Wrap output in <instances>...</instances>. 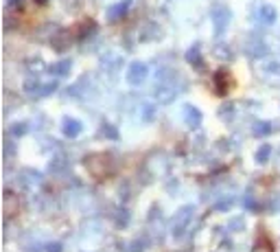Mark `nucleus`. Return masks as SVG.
Listing matches in <instances>:
<instances>
[{"mask_svg":"<svg viewBox=\"0 0 280 252\" xmlns=\"http://www.w3.org/2000/svg\"><path fill=\"white\" fill-rule=\"evenodd\" d=\"M83 165H85V169H88V173L92 175V178H97V180L110 178V175L114 173V167H116V163H114V158H112V154H103V151L85 156Z\"/></svg>","mask_w":280,"mask_h":252,"instance_id":"obj_1","label":"nucleus"},{"mask_svg":"<svg viewBox=\"0 0 280 252\" xmlns=\"http://www.w3.org/2000/svg\"><path fill=\"white\" fill-rule=\"evenodd\" d=\"M180 94V88L175 85L173 79H169V73H160V82L156 84V90H153V97H156L158 103L166 105V103H173Z\"/></svg>","mask_w":280,"mask_h":252,"instance_id":"obj_2","label":"nucleus"},{"mask_svg":"<svg viewBox=\"0 0 280 252\" xmlns=\"http://www.w3.org/2000/svg\"><path fill=\"white\" fill-rule=\"evenodd\" d=\"M193 215H195V206H182V209L173 215V219H171V232H173L175 237H182L184 232L191 228Z\"/></svg>","mask_w":280,"mask_h":252,"instance_id":"obj_3","label":"nucleus"},{"mask_svg":"<svg viewBox=\"0 0 280 252\" xmlns=\"http://www.w3.org/2000/svg\"><path fill=\"white\" fill-rule=\"evenodd\" d=\"M210 20H212L215 35L219 38V35H223V31L228 29L230 20H232V11H230L228 7H223V4H217V7L212 9V13H210Z\"/></svg>","mask_w":280,"mask_h":252,"instance_id":"obj_4","label":"nucleus"},{"mask_svg":"<svg viewBox=\"0 0 280 252\" xmlns=\"http://www.w3.org/2000/svg\"><path fill=\"white\" fill-rule=\"evenodd\" d=\"M149 77V66L144 64V62H132L127 68V75H125V79H127L129 85H134V88H138V85H142L147 82Z\"/></svg>","mask_w":280,"mask_h":252,"instance_id":"obj_5","label":"nucleus"},{"mask_svg":"<svg viewBox=\"0 0 280 252\" xmlns=\"http://www.w3.org/2000/svg\"><path fill=\"white\" fill-rule=\"evenodd\" d=\"M201 121H204V116H201L200 107H195V105H184V123H186V127L197 129V127L201 125Z\"/></svg>","mask_w":280,"mask_h":252,"instance_id":"obj_6","label":"nucleus"},{"mask_svg":"<svg viewBox=\"0 0 280 252\" xmlns=\"http://www.w3.org/2000/svg\"><path fill=\"white\" fill-rule=\"evenodd\" d=\"M276 18H278V11L272 4H260L259 11H256V20H259L260 24H274Z\"/></svg>","mask_w":280,"mask_h":252,"instance_id":"obj_7","label":"nucleus"},{"mask_svg":"<svg viewBox=\"0 0 280 252\" xmlns=\"http://www.w3.org/2000/svg\"><path fill=\"white\" fill-rule=\"evenodd\" d=\"M4 217H13V215L20 210V200H18V195L13 191H4Z\"/></svg>","mask_w":280,"mask_h":252,"instance_id":"obj_8","label":"nucleus"},{"mask_svg":"<svg viewBox=\"0 0 280 252\" xmlns=\"http://www.w3.org/2000/svg\"><path fill=\"white\" fill-rule=\"evenodd\" d=\"M20 182L24 189H35V187H40V182H42V173H40V171H33V169H24L20 173Z\"/></svg>","mask_w":280,"mask_h":252,"instance_id":"obj_9","label":"nucleus"},{"mask_svg":"<svg viewBox=\"0 0 280 252\" xmlns=\"http://www.w3.org/2000/svg\"><path fill=\"white\" fill-rule=\"evenodd\" d=\"M81 129H83V125H81V121L77 119H64V125H61V132H64L66 138H77L81 134Z\"/></svg>","mask_w":280,"mask_h":252,"instance_id":"obj_10","label":"nucleus"},{"mask_svg":"<svg viewBox=\"0 0 280 252\" xmlns=\"http://www.w3.org/2000/svg\"><path fill=\"white\" fill-rule=\"evenodd\" d=\"M129 4H132V0H123V2H119V4H114V7L107 9V18H110V22L120 20V18H123L125 13H127Z\"/></svg>","mask_w":280,"mask_h":252,"instance_id":"obj_11","label":"nucleus"},{"mask_svg":"<svg viewBox=\"0 0 280 252\" xmlns=\"http://www.w3.org/2000/svg\"><path fill=\"white\" fill-rule=\"evenodd\" d=\"M70 70H72V62L61 60V62H57V64H53L51 68H48V73H51L53 77H68Z\"/></svg>","mask_w":280,"mask_h":252,"instance_id":"obj_12","label":"nucleus"},{"mask_svg":"<svg viewBox=\"0 0 280 252\" xmlns=\"http://www.w3.org/2000/svg\"><path fill=\"white\" fill-rule=\"evenodd\" d=\"M147 165H156V169H153V173H160V175H164L166 171H169V160L164 158L162 154H156V156H151V158L147 160Z\"/></svg>","mask_w":280,"mask_h":252,"instance_id":"obj_13","label":"nucleus"},{"mask_svg":"<svg viewBox=\"0 0 280 252\" xmlns=\"http://www.w3.org/2000/svg\"><path fill=\"white\" fill-rule=\"evenodd\" d=\"M245 48H247V53H250L252 57H260V55H265V53H267V46H265L263 40H250Z\"/></svg>","mask_w":280,"mask_h":252,"instance_id":"obj_14","label":"nucleus"},{"mask_svg":"<svg viewBox=\"0 0 280 252\" xmlns=\"http://www.w3.org/2000/svg\"><path fill=\"white\" fill-rule=\"evenodd\" d=\"M42 88H44V84L40 79H26L24 82V92L29 97H42Z\"/></svg>","mask_w":280,"mask_h":252,"instance_id":"obj_15","label":"nucleus"},{"mask_svg":"<svg viewBox=\"0 0 280 252\" xmlns=\"http://www.w3.org/2000/svg\"><path fill=\"white\" fill-rule=\"evenodd\" d=\"M269 132H272V123H267V121H256L254 127H252V134H254L256 138L267 136Z\"/></svg>","mask_w":280,"mask_h":252,"instance_id":"obj_16","label":"nucleus"},{"mask_svg":"<svg viewBox=\"0 0 280 252\" xmlns=\"http://www.w3.org/2000/svg\"><path fill=\"white\" fill-rule=\"evenodd\" d=\"M269 156H272V145H267V143H265V145H260L259 149H256V163L259 165H265L269 160Z\"/></svg>","mask_w":280,"mask_h":252,"instance_id":"obj_17","label":"nucleus"},{"mask_svg":"<svg viewBox=\"0 0 280 252\" xmlns=\"http://www.w3.org/2000/svg\"><path fill=\"white\" fill-rule=\"evenodd\" d=\"M186 62L188 64H193V66H201V51H200V46H191L186 51Z\"/></svg>","mask_w":280,"mask_h":252,"instance_id":"obj_18","label":"nucleus"},{"mask_svg":"<svg viewBox=\"0 0 280 252\" xmlns=\"http://www.w3.org/2000/svg\"><path fill=\"white\" fill-rule=\"evenodd\" d=\"M230 84V79H228V73L225 70H219V73L215 75V85H217V92L219 94H223L225 92V85Z\"/></svg>","mask_w":280,"mask_h":252,"instance_id":"obj_19","label":"nucleus"},{"mask_svg":"<svg viewBox=\"0 0 280 252\" xmlns=\"http://www.w3.org/2000/svg\"><path fill=\"white\" fill-rule=\"evenodd\" d=\"M215 55L219 57V60H232V48H230L228 44H217Z\"/></svg>","mask_w":280,"mask_h":252,"instance_id":"obj_20","label":"nucleus"},{"mask_svg":"<svg viewBox=\"0 0 280 252\" xmlns=\"http://www.w3.org/2000/svg\"><path fill=\"white\" fill-rule=\"evenodd\" d=\"M114 224H116V228H125V226H127V224H129V213H127V209H120L119 213H116Z\"/></svg>","mask_w":280,"mask_h":252,"instance_id":"obj_21","label":"nucleus"},{"mask_svg":"<svg viewBox=\"0 0 280 252\" xmlns=\"http://www.w3.org/2000/svg\"><path fill=\"white\" fill-rule=\"evenodd\" d=\"M243 226H245V219H243V217H232L228 222V231H232V232L243 231Z\"/></svg>","mask_w":280,"mask_h":252,"instance_id":"obj_22","label":"nucleus"},{"mask_svg":"<svg viewBox=\"0 0 280 252\" xmlns=\"http://www.w3.org/2000/svg\"><path fill=\"white\" fill-rule=\"evenodd\" d=\"M232 114H234V105H232V103H223V105L219 107V116H221L223 121L232 119Z\"/></svg>","mask_w":280,"mask_h":252,"instance_id":"obj_23","label":"nucleus"},{"mask_svg":"<svg viewBox=\"0 0 280 252\" xmlns=\"http://www.w3.org/2000/svg\"><path fill=\"white\" fill-rule=\"evenodd\" d=\"M101 134H103V136H110L112 141H116V138H119V129H116L114 125H110V123L103 125V127H101Z\"/></svg>","mask_w":280,"mask_h":252,"instance_id":"obj_24","label":"nucleus"},{"mask_svg":"<svg viewBox=\"0 0 280 252\" xmlns=\"http://www.w3.org/2000/svg\"><path fill=\"white\" fill-rule=\"evenodd\" d=\"M26 132H29V125L26 123H16V125H11V129H9L11 136H22V134H26Z\"/></svg>","mask_w":280,"mask_h":252,"instance_id":"obj_25","label":"nucleus"},{"mask_svg":"<svg viewBox=\"0 0 280 252\" xmlns=\"http://www.w3.org/2000/svg\"><path fill=\"white\" fill-rule=\"evenodd\" d=\"M252 252H274V248H272V244L269 241H265V239H260L259 244L252 248Z\"/></svg>","mask_w":280,"mask_h":252,"instance_id":"obj_26","label":"nucleus"},{"mask_svg":"<svg viewBox=\"0 0 280 252\" xmlns=\"http://www.w3.org/2000/svg\"><path fill=\"white\" fill-rule=\"evenodd\" d=\"M129 250H132V252H144V250H147V239H140V237H138V239H134L132 248H129Z\"/></svg>","mask_w":280,"mask_h":252,"instance_id":"obj_27","label":"nucleus"},{"mask_svg":"<svg viewBox=\"0 0 280 252\" xmlns=\"http://www.w3.org/2000/svg\"><path fill=\"white\" fill-rule=\"evenodd\" d=\"M243 206H245L247 210H259V206H256V202H254V197H252V195L243 197Z\"/></svg>","mask_w":280,"mask_h":252,"instance_id":"obj_28","label":"nucleus"},{"mask_svg":"<svg viewBox=\"0 0 280 252\" xmlns=\"http://www.w3.org/2000/svg\"><path fill=\"white\" fill-rule=\"evenodd\" d=\"M57 90V82H48V84H44V88H42V97H48V94H53Z\"/></svg>","mask_w":280,"mask_h":252,"instance_id":"obj_29","label":"nucleus"},{"mask_svg":"<svg viewBox=\"0 0 280 252\" xmlns=\"http://www.w3.org/2000/svg\"><path fill=\"white\" fill-rule=\"evenodd\" d=\"M232 204H234L232 197H228V200H221L219 204H217V210H228V209H232Z\"/></svg>","mask_w":280,"mask_h":252,"instance_id":"obj_30","label":"nucleus"},{"mask_svg":"<svg viewBox=\"0 0 280 252\" xmlns=\"http://www.w3.org/2000/svg\"><path fill=\"white\" fill-rule=\"evenodd\" d=\"M265 73L280 75V64H276V62H272V64H267V68H265Z\"/></svg>","mask_w":280,"mask_h":252,"instance_id":"obj_31","label":"nucleus"},{"mask_svg":"<svg viewBox=\"0 0 280 252\" xmlns=\"http://www.w3.org/2000/svg\"><path fill=\"white\" fill-rule=\"evenodd\" d=\"M46 252H61V244L60 241H53V244H48Z\"/></svg>","mask_w":280,"mask_h":252,"instance_id":"obj_32","label":"nucleus"},{"mask_svg":"<svg viewBox=\"0 0 280 252\" xmlns=\"http://www.w3.org/2000/svg\"><path fill=\"white\" fill-rule=\"evenodd\" d=\"M40 2H44V0H40Z\"/></svg>","mask_w":280,"mask_h":252,"instance_id":"obj_33","label":"nucleus"}]
</instances>
